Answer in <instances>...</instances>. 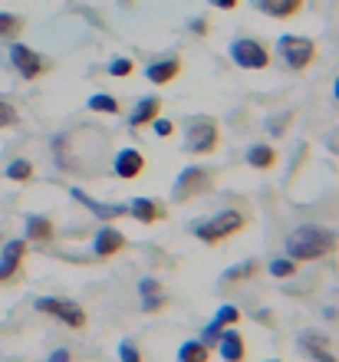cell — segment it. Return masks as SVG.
Instances as JSON below:
<instances>
[{
	"label": "cell",
	"mask_w": 339,
	"mask_h": 362,
	"mask_svg": "<svg viewBox=\"0 0 339 362\" xmlns=\"http://www.w3.org/2000/svg\"><path fill=\"white\" fill-rule=\"evenodd\" d=\"M50 244L53 240V221L43 214H30L27 218V244Z\"/></svg>",
	"instance_id": "21"
},
{
	"label": "cell",
	"mask_w": 339,
	"mask_h": 362,
	"mask_svg": "<svg viewBox=\"0 0 339 362\" xmlns=\"http://www.w3.org/2000/svg\"><path fill=\"white\" fill-rule=\"evenodd\" d=\"M0 244H4V238H0Z\"/></svg>",
	"instance_id": "40"
},
{
	"label": "cell",
	"mask_w": 339,
	"mask_h": 362,
	"mask_svg": "<svg viewBox=\"0 0 339 362\" xmlns=\"http://www.w3.org/2000/svg\"><path fill=\"white\" fill-rule=\"evenodd\" d=\"M333 99H336V103H339V79H336V83H333Z\"/></svg>",
	"instance_id": "38"
},
{
	"label": "cell",
	"mask_w": 339,
	"mask_h": 362,
	"mask_svg": "<svg viewBox=\"0 0 339 362\" xmlns=\"http://www.w3.org/2000/svg\"><path fill=\"white\" fill-rule=\"evenodd\" d=\"M336 247L339 234L333 228H323V224H300L283 240V254L293 257L297 264H316V260L336 254Z\"/></svg>",
	"instance_id": "1"
},
{
	"label": "cell",
	"mask_w": 339,
	"mask_h": 362,
	"mask_svg": "<svg viewBox=\"0 0 339 362\" xmlns=\"http://www.w3.org/2000/svg\"><path fill=\"white\" fill-rule=\"evenodd\" d=\"M217 356L224 362H244L247 343L234 326H224V329H221V336H217Z\"/></svg>",
	"instance_id": "11"
},
{
	"label": "cell",
	"mask_w": 339,
	"mask_h": 362,
	"mask_svg": "<svg viewBox=\"0 0 339 362\" xmlns=\"http://www.w3.org/2000/svg\"><path fill=\"white\" fill-rule=\"evenodd\" d=\"M125 4H129V0H125Z\"/></svg>",
	"instance_id": "41"
},
{
	"label": "cell",
	"mask_w": 339,
	"mask_h": 362,
	"mask_svg": "<svg viewBox=\"0 0 339 362\" xmlns=\"http://www.w3.org/2000/svg\"><path fill=\"white\" fill-rule=\"evenodd\" d=\"M159 115H161V99L159 95H145V99L135 103L132 115H129V129H145V125H151Z\"/></svg>",
	"instance_id": "15"
},
{
	"label": "cell",
	"mask_w": 339,
	"mask_h": 362,
	"mask_svg": "<svg viewBox=\"0 0 339 362\" xmlns=\"http://www.w3.org/2000/svg\"><path fill=\"white\" fill-rule=\"evenodd\" d=\"M132 73H135V63L129 57H115L113 63H109V76H115V79L132 76Z\"/></svg>",
	"instance_id": "29"
},
{
	"label": "cell",
	"mask_w": 339,
	"mask_h": 362,
	"mask_svg": "<svg viewBox=\"0 0 339 362\" xmlns=\"http://www.w3.org/2000/svg\"><path fill=\"white\" fill-rule=\"evenodd\" d=\"M267 270H270L273 280H290V276H297V260L293 257H273L270 264H267Z\"/></svg>",
	"instance_id": "24"
},
{
	"label": "cell",
	"mask_w": 339,
	"mask_h": 362,
	"mask_svg": "<svg viewBox=\"0 0 339 362\" xmlns=\"http://www.w3.org/2000/svg\"><path fill=\"white\" fill-rule=\"evenodd\" d=\"M207 359H211V349L201 339H188V343L178 346V362H207Z\"/></svg>",
	"instance_id": "22"
},
{
	"label": "cell",
	"mask_w": 339,
	"mask_h": 362,
	"mask_svg": "<svg viewBox=\"0 0 339 362\" xmlns=\"http://www.w3.org/2000/svg\"><path fill=\"white\" fill-rule=\"evenodd\" d=\"M277 53L293 73H303L316 63V43L310 37H300V33H283L277 40Z\"/></svg>",
	"instance_id": "3"
},
{
	"label": "cell",
	"mask_w": 339,
	"mask_h": 362,
	"mask_svg": "<svg viewBox=\"0 0 339 362\" xmlns=\"http://www.w3.org/2000/svg\"><path fill=\"white\" fill-rule=\"evenodd\" d=\"M264 362H280V359H264Z\"/></svg>",
	"instance_id": "39"
},
{
	"label": "cell",
	"mask_w": 339,
	"mask_h": 362,
	"mask_svg": "<svg viewBox=\"0 0 339 362\" xmlns=\"http://www.w3.org/2000/svg\"><path fill=\"white\" fill-rule=\"evenodd\" d=\"M20 30H23V20H20L17 13H4V10H0V40L20 37Z\"/></svg>",
	"instance_id": "26"
},
{
	"label": "cell",
	"mask_w": 339,
	"mask_h": 362,
	"mask_svg": "<svg viewBox=\"0 0 339 362\" xmlns=\"http://www.w3.org/2000/svg\"><path fill=\"white\" fill-rule=\"evenodd\" d=\"M47 362H73V353H69V349H63V346H59V349H53V353L47 356Z\"/></svg>",
	"instance_id": "34"
},
{
	"label": "cell",
	"mask_w": 339,
	"mask_h": 362,
	"mask_svg": "<svg viewBox=\"0 0 339 362\" xmlns=\"http://www.w3.org/2000/svg\"><path fill=\"white\" fill-rule=\"evenodd\" d=\"M227 53H231V63L241 69H267L270 66V49L254 37H237L234 43L227 47Z\"/></svg>",
	"instance_id": "6"
},
{
	"label": "cell",
	"mask_w": 339,
	"mask_h": 362,
	"mask_svg": "<svg viewBox=\"0 0 339 362\" xmlns=\"http://www.w3.org/2000/svg\"><path fill=\"white\" fill-rule=\"evenodd\" d=\"M211 4H214L217 10H234L237 4H241V0H211Z\"/></svg>",
	"instance_id": "36"
},
{
	"label": "cell",
	"mask_w": 339,
	"mask_h": 362,
	"mask_svg": "<svg viewBox=\"0 0 339 362\" xmlns=\"http://www.w3.org/2000/svg\"><path fill=\"white\" fill-rule=\"evenodd\" d=\"M145 76H149L151 86H168V83H175V79L181 76V59H178V57L155 59V63H149Z\"/></svg>",
	"instance_id": "14"
},
{
	"label": "cell",
	"mask_w": 339,
	"mask_h": 362,
	"mask_svg": "<svg viewBox=\"0 0 339 362\" xmlns=\"http://www.w3.org/2000/svg\"><path fill=\"white\" fill-rule=\"evenodd\" d=\"M113 172H115V178L135 181L142 172H145V155H142L139 148H122V152H115Z\"/></svg>",
	"instance_id": "12"
},
{
	"label": "cell",
	"mask_w": 339,
	"mask_h": 362,
	"mask_svg": "<svg viewBox=\"0 0 339 362\" xmlns=\"http://www.w3.org/2000/svg\"><path fill=\"white\" fill-rule=\"evenodd\" d=\"M188 27H191V33H198V37H205L207 30H211V23H207V20H191Z\"/></svg>",
	"instance_id": "35"
},
{
	"label": "cell",
	"mask_w": 339,
	"mask_h": 362,
	"mask_svg": "<svg viewBox=\"0 0 339 362\" xmlns=\"http://www.w3.org/2000/svg\"><path fill=\"white\" fill-rule=\"evenodd\" d=\"M326 142H330V148H333V152H336V155H339V132H333V135H330V139H326Z\"/></svg>",
	"instance_id": "37"
},
{
	"label": "cell",
	"mask_w": 339,
	"mask_h": 362,
	"mask_svg": "<svg viewBox=\"0 0 339 362\" xmlns=\"http://www.w3.org/2000/svg\"><path fill=\"white\" fill-rule=\"evenodd\" d=\"M69 194H73L83 208H89L96 214V218L103 221V224H109V221H115V218H122L125 214V204H103V201H96L93 194H86L83 188H69Z\"/></svg>",
	"instance_id": "13"
},
{
	"label": "cell",
	"mask_w": 339,
	"mask_h": 362,
	"mask_svg": "<svg viewBox=\"0 0 339 362\" xmlns=\"http://www.w3.org/2000/svg\"><path fill=\"white\" fill-rule=\"evenodd\" d=\"M125 234L119 228H113V224H103V228L96 230V238H93V250H96V257H115L119 250H125Z\"/></svg>",
	"instance_id": "9"
},
{
	"label": "cell",
	"mask_w": 339,
	"mask_h": 362,
	"mask_svg": "<svg viewBox=\"0 0 339 362\" xmlns=\"http://www.w3.org/2000/svg\"><path fill=\"white\" fill-rule=\"evenodd\" d=\"M207 185H211V172H207V168H201V165H188V168L178 175L175 188H171V201L185 204V201L198 198Z\"/></svg>",
	"instance_id": "7"
},
{
	"label": "cell",
	"mask_w": 339,
	"mask_h": 362,
	"mask_svg": "<svg viewBox=\"0 0 339 362\" xmlns=\"http://www.w3.org/2000/svg\"><path fill=\"white\" fill-rule=\"evenodd\" d=\"M139 293H142V313H159V310H165V293H161V284L155 280V276H145L139 284Z\"/></svg>",
	"instance_id": "16"
},
{
	"label": "cell",
	"mask_w": 339,
	"mask_h": 362,
	"mask_svg": "<svg viewBox=\"0 0 339 362\" xmlns=\"http://www.w3.org/2000/svg\"><path fill=\"white\" fill-rule=\"evenodd\" d=\"M7 178L10 181H30L33 178V165H30L27 158H13V162L7 165Z\"/></svg>",
	"instance_id": "27"
},
{
	"label": "cell",
	"mask_w": 339,
	"mask_h": 362,
	"mask_svg": "<svg viewBox=\"0 0 339 362\" xmlns=\"http://www.w3.org/2000/svg\"><path fill=\"white\" fill-rule=\"evenodd\" d=\"M244 162L251 165V168H257V172H270V168H277V148L267 142H257L247 148Z\"/></svg>",
	"instance_id": "19"
},
{
	"label": "cell",
	"mask_w": 339,
	"mask_h": 362,
	"mask_svg": "<svg viewBox=\"0 0 339 362\" xmlns=\"http://www.w3.org/2000/svg\"><path fill=\"white\" fill-rule=\"evenodd\" d=\"M89 109L93 112H105V115H115L119 112V99L115 95H109V93H96V95H89Z\"/></svg>",
	"instance_id": "25"
},
{
	"label": "cell",
	"mask_w": 339,
	"mask_h": 362,
	"mask_svg": "<svg viewBox=\"0 0 339 362\" xmlns=\"http://www.w3.org/2000/svg\"><path fill=\"white\" fill-rule=\"evenodd\" d=\"M303 4H306V0H257V10L273 20H290L303 10Z\"/></svg>",
	"instance_id": "17"
},
{
	"label": "cell",
	"mask_w": 339,
	"mask_h": 362,
	"mask_svg": "<svg viewBox=\"0 0 339 362\" xmlns=\"http://www.w3.org/2000/svg\"><path fill=\"white\" fill-rule=\"evenodd\" d=\"M214 323L217 326H237V323H241V310H237L234 303H224L214 313Z\"/></svg>",
	"instance_id": "28"
},
{
	"label": "cell",
	"mask_w": 339,
	"mask_h": 362,
	"mask_svg": "<svg viewBox=\"0 0 339 362\" xmlns=\"http://www.w3.org/2000/svg\"><path fill=\"white\" fill-rule=\"evenodd\" d=\"M257 270H260V264H257V260H244V264H237V267L227 270V274H224V284H244V280L257 276Z\"/></svg>",
	"instance_id": "23"
},
{
	"label": "cell",
	"mask_w": 339,
	"mask_h": 362,
	"mask_svg": "<svg viewBox=\"0 0 339 362\" xmlns=\"http://www.w3.org/2000/svg\"><path fill=\"white\" fill-rule=\"evenodd\" d=\"M300 349L310 356L313 362H339L336 356H333L330 343H326L320 333H303V336H300Z\"/></svg>",
	"instance_id": "18"
},
{
	"label": "cell",
	"mask_w": 339,
	"mask_h": 362,
	"mask_svg": "<svg viewBox=\"0 0 339 362\" xmlns=\"http://www.w3.org/2000/svg\"><path fill=\"white\" fill-rule=\"evenodd\" d=\"M119 362H142V353L135 349V343H129V339L119 343Z\"/></svg>",
	"instance_id": "31"
},
{
	"label": "cell",
	"mask_w": 339,
	"mask_h": 362,
	"mask_svg": "<svg viewBox=\"0 0 339 362\" xmlns=\"http://www.w3.org/2000/svg\"><path fill=\"white\" fill-rule=\"evenodd\" d=\"M129 214H132L139 224H159L161 218H165V211H161V204H155L151 198H132V204H129Z\"/></svg>",
	"instance_id": "20"
},
{
	"label": "cell",
	"mask_w": 339,
	"mask_h": 362,
	"mask_svg": "<svg viewBox=\"0 0 339 362\" xmlns=\"http://www.w3.org/2000/svg\"><path fill=\"white\" fill-rule=\"evenodd\" d=\"M10 63H13V69H17L23 79H40L50 69L47 59L40 57L37 49L23 47V43H13V47H10Z\"/></svg>",
	"instance_id": "8"
},
{
	"label": "cell",
	"mask_w": 339,
	"mask_h": 362,
	"mask_svg": "<svg viewBox=\"0 0 339 362\" xmlns=\"http://www.w3.org/2000/svg\"><path fill=\"white\" fill-rule=\"evenodd\" d=\"M244 228H247L244 211L227 208V211H217V214H211V218H205V221H195V224H191V234L198 240H205V244H221V240L241 234Z\"/></svg>",
	"instance_id": "2"
},
{
	"label": "cell",
	"mask_w": 339,
	"mask_h": 362,
	"mask_svg": "<svg viewBox=\"0 0 339 362\" xmlns=\"http://www.w3.org/2000/svg\"><path fill=\"white\" fill-rule=\"evenodd\" d=\"M23 257H27V238L4 244V250H0V284L10 280V276H17V270L23 267Z\"/></svg>",
	"instance_id": "10"
},
{
	"label": "cell",
	"mask_w": 339,
	"mask_h": 362,
	"mask_svg": "<svg viewBox=\"0 0 339 362\" xmlns=\"http://www.w3.org/2000/svg\"><path fill=\"white\" fill-rule=\"evenodd\" d=\"M217 145H221V129H217L214 119H207V115H195L185 129V152L188 155H211L217 152Z\"/></svg>",
	"instance_id": "4"
},
{
	"label": "cell",
	"mask_w": 339,
	"mask_h": 362,
	"mask_svg": "<svg viewBox=\"0 0 339 362\" xmlns=\"http://www.w3.org/2000/svg\"><path fill=\"white\" fill-rule=\"evenodd\" d=\"M40 310V313L47 316H57L63 326H69V329H76V333H83L86 329V310L79 303H73V300H67V296H40L37 303H33Z\"/></svg>",
	"instance_id": "5"
},
{
	"label": "cell",
	"mask_w": 339,
	"mask_h": 362,
	"mask_svg": "<svg viewBox=\"0 0 339 362\" xmlns=\"http://www.w3.org/2000/svg\"><path fill=\"white\" fill-rule=\"evenodd\" d=\"M20 112H17V105L7 103V99H0V129H10V125H17Z\"/></svg>",
	"instance_id": "30"
},
{
	"label": "cell",
	"mask_w": 339,
	"mask_h": 362,
	"mask_svg": "<svg viewBox=\"0 0 339 362\" xmlns=\"http://www.w3.org/2000/svg\"><path fill=\"white\" fill-rule=\"evenodd\" d=\"M151 132L159 135V139H168V135L175 132V125H171L168 119H155V122H151Z\"/></svg>",
	"instance_id": "33"
},
{
	"label": "cell",
	"mask_w": 339,
	"mask_h": 362,
	"mask_svg": "<svg viewBox=\"0 0 339 362\" xmlns=\"http://www.w3.org/2000/svg\"><path fill=\"white\" fill-rule=\"evenodd\" d=\"M221 329H224V326H217L214 320H211V323L201 329V343H205L207 349H211V346H217V336H221Z\"/></svg>",
	"instance_id": "32"
}]
</instances>
